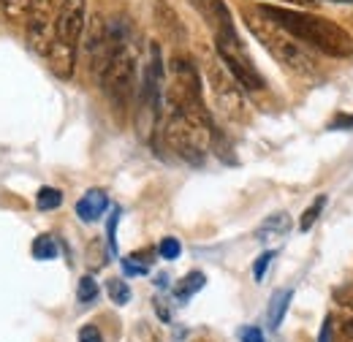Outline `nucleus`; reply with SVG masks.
Instances as JSON below:
<instances>
[{
    "instance_id": "nucleus-1",
    "label": "nucleus",
    "mask_w": 353,
    "mask_h": 342,
    "mask_svg": "<svg viewBox=\"0 0 353 342\" xmlns=\"http://www.w3.org/2000/svg\"><path fill=\"white\" fill-rule=\"evenodd\" d=\"M261 11L310 49H318L329 57H351L353 54L351 33L334 25L332 19L315 17L307 8H288V6H261Z\"/></svg>"
},
{
    "instance_id": "nucleus-2",
    "label": "nucleus",
    "mask_w": 353,
    "mask_h": 342,
    "mask_svg": "<svg viewBox=\"0 0 353 342\" xmlns=\"http://www.w3.org/2000/svg\"><path fill=\"white\" fill-rule=\"evenodd\" d=\"M242 19H245L248 30L256 36V41L261 43L280 66H285L288 71L302 74V77L318 74V60L312 57V52L299 39H294L285 28H280L274 19H269L261 11V6L242 8Z\"/></svg>"
},
{
    "instance_id": "nucleus-3",
    "label": "nucleus",
    "mask_w": 353,
    "mask_h": 342,
    "mask_svg": "<svg viewBox=\"0 0 353 342\" xmlns=\"http://www.w3.org/2000/svg\"><path fill=\"white\" fill-rule=\"evenodd\" d=\"M88 25V0H65L54 25V41L46 54L49 68L57 79H71L77 68V49Z\"/></svg>"
},
{
    "instance_id": "nucleus-4",
    "label": "nucleus",
    "mask_w": 353,
    "mask_h": 342,
    "mask_svg": "<svg viewBox=\"0 0 353 342\" xmlns=\"http://www.w3.org/2000/svg\"><path fill=\"white\" fill-rule=\"evenodd\" d=\"M215 133H218V128L212 120H199V117H188L179 112H166L163 141L174 155H179L182 161H188L193 166L204 163L207 152L212 150Z\"/></svg>"
},
{
    "instance_id": "nucleus-5",
    "label": "nucleus",
    "mask_w": 353,
    "mask_h": 342,
    "mask_svg": "<svg viewBox=\"0 0 353 342\" xmlns=\"http://www.w3.org/2000/svg\"><path fill=\"white\" fill-rule=\"evenodd\" d=\"M98 82L114 109H128L136 92V46H133L131 28L117 39L109 60L98 71Z\"/></svg>"
},
{
    "instance_id": "nucleus-6",
    "label": "nucleus",
    "mask_w": 353,
    "mask_h": 342,
    "mask_svg": "<svg viewBox=\"0 0 353 342\" xmlns=\"http://www.w3.org/2000/svg\"><path fill=\"white\" fill-rule=\"evenodd\" d=\"M166 109L179 112L188 117H199V120H212L207 103H204V92H201V77L193 68V63L182 54H174L169 63V74H166Z\"/></svg>"
},
{
    "instance_id": "nucleus-7",
    "label": "nucleus",
    "mask_w": 353,
    "mask_h": 342,
    "mask_svg": "<svg viewBox=\"0 0 353 342\" xmlns=\"http://www.w3.org/2000/svg\"><path fill=\"white\" fill-rule=\"evenodd\" d=\"M215 49H218L221 63L231 71V77L239 82L242 90H248V92H261L264 90L266 87L264 77L259 74V68H256L248 46L236 36V28L218 33L215 36Z\"/></svg>"
},
{
    "instance_id": "nucleus-8",
    "label": "nucleus",
    "mask_w": 353,
    "mask_h": 342,
    "mask_svg": "<svg viewBox=\"0 0 353 342\" xmlns=\"http://www.w3.org/2000/svg\"><path fill=\"white\" fill-rule=\"evenodd\" d=\"M207 85L212 90L215 109L231 123H245L248 120V103L239 82L231 77V71L223 63H210L207 66Z\"/></svg>"
},
{
    "instance_id": "nucleus-9",
    "label": "nucleus",
    "mask_w": 353,
    "mask_h": 342,
    "mask_svg": "<svg viewBox=\"0 0 353 342\" xmlns=\"http://www.w3.org/2000/svg\"><path fill=\"white\" fill-rule=\"evenodd\" d=\"M65 0H33L30 14H28V43L33 52L49 54L52 41H54V25L63 11Z\"/></svg>"
},
{
    "instance_id": "nucleus-10",
    "label": "nucleus",
    "mask_w": 353,
    "mask_h": 342,
    "mask_svg": "<svg viewBox=\"0 0 353 342\" xmlns=\"http://www.w3.org/2000/svg\"><path fill=\"white\" fill-rule=\"evenodd\" d=\"M190 6L199 11V17L210 25V30L218 36L223 30H231L234 28V19H231V11L223 0H190Z\"/></svg>"
},
{
    "instance_id": "nucleus-11",
    "label": "nucleus",
    "mask_w": 353,
    "mask_h": 342,
    "mask_svg": "<svg viewBox=\"0 0 353 342\" xmlns=\"http://www.w3.org/2000/svg\"><path fill=\"white\" fill-rule=\"evenodd\" d=\"M106 210H109V199H106L103 190H95V188L88 190V193L77 201V214H79V220H85V223L101 220Z\"/></svg>"
},
{
    "instance_id": "nucleus-12",
    "label": "nucleus",
    "mask_w": 353,
    "mask_h": 342,
    "mask_svg": "<svg viewBox=\"0 0 353 342\" xmlns=\"http://www.w3.org/2000/svg\"><path fill=\"white\" fill-rule=\"evenodd\" d=\"M291 231V217L288 212H277L269 214L264 223L256 228V239L259 242H272V239H283L285 234Z\"/></svg>"
},
{
    "instance_id": "nucleus-13",
    "label": "nucleus",
    "mask_w": 353,
    "mask_h": 342,
    "mask_svg": "<svg viewBox=\"0 0 353 342\" xmlns=\"http://www.w3.org/2000/svg\"><path fill=\"white\" fill-rule=\"evenodd\" d=\"M291 299H294V291H291V288H280V291H274V294H272V299H269V310H266V323H269V329H272V332H277V329H280V323H283V318H285V312H288Z\"/></svg>"
},
{
    "instance_id": "nucleus-14",
    "label": "nucleus",
    "mask_w": 353,
    "mask_h": 342,
    "mask_svg": "<svg viewBox=\"0 0 353 342\" xmlns=\"http://www.w3.org/2000/svg\"><path fill=\"white\" fill-rule=\"evenodd\" d=\"M204 283H207L204 272H188V274L176 283V288H174L176 301H188L190 296H196V294L204 288Z\"/></svg>"
},
{
    "instance_id": "nucleus-15",
    "label": "nucleus",
    "mask_w": 353,
    "mask_h": 342,
    "mask_svg": "<svg viewBox=\"0 0 353 342\" xmlns=\"http://www.w3.org/2000/svg\"><path fill=\"white\" fill-rule=\"evenodd\" d=\"M30 6L33 0H0V8L11 22H25L30 14Z\"/></svg>"
},
{
    "instance_id": "nucleus-16",
    "label": "nucleus",
    "mask_w": 353,
    "mask_h": 342,
    "mask_svg": "<svg viewBox=\"0 0 353 342\" xmlns=\"http://www.w3.org/2000/svg\"><path fill=\"white\" fill-rule=\"evenodd\" d=\"M33 258L36 261H54L57 258V242H54V237H49V234L36 237V242H33Z\"/></svg>"
},
{
    "instance_id": "nucleus-17",
    "label": "nucleus",
    "mask_w": 353,
    "mask_h": 342,
    "mask_svg": "<svg viewBox=\"0 0 353 342\" xmlns=\"http://www.w3.org/2000/svg\"><path fill=\"white\" fill-rule=\"evenodd\" d=\"M60 204H63V190H57V188H41L39 196H36V207L41 212H52Z\"/></svg>"
},
{
    "instance_id": "nucleus-18",
    "label": "nucleus",
    "mask_w": 353,
    "mask_h": 342,
    "mask_svg": "<svg viewBox=\"0 0 353 342\" xmlns=\"http://www.w3.org/2000/svg\"><path fill=\"white\" fill-rule=\"evenodd\" d=\"M106 294H109V299L114 301L117 307H123V304L131 301V288H128V283L120 280V277H112V280L106 283Z\"/></svg>"
},
{
    "instance_id": "nucleus-19",
    "label": "nucleus",
    "mask_w": 353,
    "mask_h": 342,
    "mask_svg": "<svg viewBox=\"0 0 353 342\" xmlns=\"http://www.w3.org/2000/svg\"><path fill=\"white\" fill-rule=\"evenodd\" d=\"M323 207H326V196H318L312 204H310L307 210L302 212V220H299V231H310L315 223H318V217L323 212Z\"/></svg>"
},
{
    "instance_id": "nucleus-20",
    "label": "nucleus",
    "mask_w": 353,
    "mask_h": 342,
    "mask_svg": "<svg viewBox=\"0 0 353 342\" xmlns=\"http://www.w3.org/2000/svg\"><path fill=\"white\" fill-rule=\"evenodd\" d=\"M98 283H95V277H90L85 274L82 280H79V285H77V299L82 301V304H88V301H95L98 299Z\"/></svg>"
},
{
    "instance_id": "nucleus-21",
    "label": "nucleus",
    "mask_w": 353,
    "mask_h": 342,
    "mask_svg": "<svg viewBox=\"0 0 353 342\" xmlns=\"http://www.w3.org/2000/svg\"><path fill=\"white\" fill-rule=\"evenodd\" d=\"M182 253V245H179V239L174 237H166V239H161V245H158V256L163 258V261H176Z\"/></svg>"
},
{
    "instance_id": "nucleus-22",
    "label": "nucleus",
    "mask_w": 353,
    "mask_h": 342,
    "mask_svg": "<svg viewBox=\"0 0 353 342\" xmlns=\"http://www.w3.org/2000/svg\"><path fill=\"white\" fill-rule=\"evenodd\" d=\"M123 272H125L128 277H139V274H147V272H150V266H147V263H141L139 258L125 256L123 258Z\"/></svg>"
},
{
    "instance_id": "nucleus-23",
    "label": "nucleus",
    "mask_w": 353,
    "mask_h": 342,
    "mask_svg": "<svg viewBox=\"0 0 353 342\" xmlns=\"http://www.w3.org/2000/svg\"><path fill=\"white\" fill-rule=\"evenodd\" d=\"M272 258H274V250H266V253H261V256L256 258V263H253V277L261 283L266 274V269H269V263H272Z\"/></svg>"
},
{
    "instance_id": "nucleus-24",
    "label": "nucleus",
    "mask_w": 353,
    "mask_h": 342,
    "mask_svg": "<svg viewBox=\"0 0 353 342\" xmlns=\"http://www.w3.org/2000/svg\"><path fill=\"white\" fill-rule=\"evenodd\" d=\"M117 220H120V210L112 212L109 225H106V234H109V250H112V253H117V239H114V234H117Z\"/></svg>"
},
{
    "instance_id": "nucleus-25",
    "label": "nucleus",
    "mask_w": 353,
    "mask_h": 342,
    "mask_svg": "<svg viewBox=\"0 0 353 342\" xmlns=\"http://www.w3.org/2000/svg\"><path fill=\"white\" fill-rule=\"evenodd\" d=\"M79 342H103V337H101L98 326L88 323V326H82V329H79Z\"/></svg>"
},
{
    "instance_id": "nucleus-26",
    "label": "nucleus",
    "mask_w": 353,
    "mask_h": 342,
    "mask_svg": "<svg viewBox=\"0 0 353 342\" xmlns=\"http://www.w3.org/2000/svg\"><path fill=\"white\" fill-rule=\"evenodd\" d=\"M242 342H266L264 332H261L259 326H245V329H242Z\"/></svg>"
},
{
    "instance_id": "nucleus-27",
    "label": "nucleus",
    "mask_w": 353,
    "mask_h": 342,
    "mask_svg": "<svg viewBox=\"0 0 353 342\" xmlns=\"http://www.w3.org/2000/svg\"><path fill=\"white\" fill-rule=\"evenodd\" d=\"M337 128L353 130V117H345V114H340L337 120H332V123H329V130H337Z\"/></svg>"
},
{
    "instance_id": "nucleus-28",
    "label": "nucleus",
    "mask_w": 353,
    "mask_h": 342,
    "mask_svg": "<svg viewBox=\"0 0 353 342\" xmlns=\"http://www.w3.org/2000/svg\"><path fill=\"white\" fill-rule=\"evenodd\" d=\"M318 342H332V315H326V321H323V326H321Z\"/></svg>"
},
{
    "instance_id": "nucleus-29",
    "label": "nucleus",
    "mask_w": 353,
    "mask_h": 342,
    "mask_svg": "<svg viewBox=\"0 0 353 342\" xmlns=\"http://www.w3.org/2000/svg\"><path fill=\"white\" fill-rule=\"evenodd\" d=\"M283 3H288L291 8H315L321 0H283Z\"/></svg>"
},
{
    "instance_id": "nucleus-30",
    "label": "nucleus",
    "mask_w": 353,
    "mask_h": 342,
    "mask_svg": "<svg viewBox=\"0 0 353 342\" xmlns=\"http://www.w3.org/2000/svg\"><path fill=\"white\" fill-rule=\"evenodd\" d=\"M343 332H345V337L353 342V318H348V321L343 323Z\"/></svg>"
},
{
    "instance_id": "nucleus-31",
    "label": "nucleus",
    "mask_w": 353,
    "mask_h": 342,
    "mask_svg": "<svg viewBox=\"0 0 353 342\" xmlns=\"http://www.w3.org/2000/svg\"><path fill=\"white\" fill-rule=\"evenodd\" d=\"M329 3H353V0H329Z\"/></svg>"
}]
</instances>
